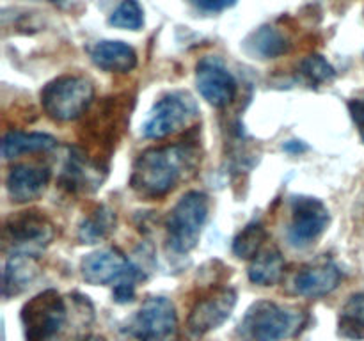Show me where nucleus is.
<instances>
[{
    "label": "nucleus",
    "mask_w": 364,
    "mask_h": 341,
    "mask_svg": "<svg viewBox=\"0 0 364 341\" xmlns=\"http://www.w3.org/2000/svg\"><path fill=\"white\" fill-rule=\"evenodd\" d=\"M80 270L85 283L92 284V286L137 279V270L132 266L127 256L117 249H102V251L85 256Z\"/></svg>",
    "instance_id": "11"
},
{
    "label": "nucleus",
    "mask_w": 364,
    "mask_h": 341,
    "mask_svg": "<svg viewBox=\"0 0 364 341\" xmlns=\"http://www.w3.org/2000/svg\"><path fill=\"white\" fill-rule=\"evenodd\" d=\"M198 162V153L192 146L173 144L151 148L139 155L132 170L130 185L144 197H164L178 187L185 174Z\"/></svg>",
    "instance_id": "2"
},
{
    "label": "nucleus",
    "mask_w": 364,
    "mask_h": 341,
    "mask_svg": "<svg viewBox=\"0 0 364 341\" xmlns=\"http://www.w3.org/2000/svg\"><path fill=\"white\" fill-rule=\"evenodd\" d=\"M134 295H135V279L121 281V283H117L116 288H114V301L119 302V304L134 301Z\"/></svg>",
    "instance_id": "25"
},
{
    "label": "nucleus",
    "mask_w": 364,
    "mask_h": 341,
    "mask_svg": "<svg viewBox=\"0 0 364 341\" xmlns=\"http://www.w3.org/2000/svg\"><path fill=\"white\" fill-rule=\"evenodd\" d=\"M196 85L203 98L213 107H226L237 96V82L215 57H205L196 70Z\"/></svg>",
    "instance_id": "12"
},
{
    "label": "nucleus",
    "mask_w": 364,
    "mask_h": 341,
    "mask_svg": "<svg viewBox=\"0 0 364 341\" xmlns=\"http://www.w3.org/2000/svg\"><path fill=\"white\" fill-rule=\"evenodd\" d=\"M109 123H112V119H105V117H103V114H100V112H98V116H96V119L92 121V124H96L98 128L105 126V124H109ZM95 137L98 139V142H100V139H102V141H107V142H114L116 141V131H112V130L107 131L105 128H102V130L95 131Z\"/></svg>",
    "instance_id": "28"
},
{
    "label": "nucleus",
    "mask_w": 364,
    "mask_h": 341,
    "mask_svg": "<svg viewBox=\"0 0 364 341\" xmlns=\"http://www.w3.org/2000/svg\"><path fill=\"white\" fill-rule=\"evenodd\" d=\"M329 224V210L316 197H295L291 202L290 242L297 247L313 244Z\"/></svg>",
    "instance_id": "10"
},
{
    "label": "nucleus",
    "mask_w": 364,
    "mask_h": 341,
    "mask_svg": "<svg viewBox=\"0 0 364 341\" xmlns=\"http://www.w3.org/2000/svg\"><path fill=\"white\" fill-rule=\"evenodd\" d=\"M52 4H55L57 7H63V9H66V7H70L71 4H75L77 0H50Z\"/></svg>",
    "instance_id": "29"
},
{
    "label": "nucleus",
    "mask_w": 364,
    "mask_h": 341,
    "mask_svg": "<svg viewBox=\"0 0 364 341\" xmlns=\"http://www.w3.org/2000/svg\"><path fill=\"white\" fill-rule=\"evenodd\" d=\"M267 240L265 227L259 222H252L245 226L238 233V237L233 242L235 256L244 259H252L259 254V249L263 247V242Z\"/></svg>",
    "instance_id": "22"
},
{
    "label": "nucleus",
    "mask_w": 364,
    "mask_h": 341,
    "mask_svg": "<svg viewBox=\"0 0 364 341\" xmlns=\"http://www.w3.org/2000/svg\"><path fill=\"white\" fill-rule=\"evenodd\" d=\"M137 341H178V316L166 297H151L142 304L130 325Z\"/></svg>",
    "instance_id": "7"
},
{
    "label": "nucleus",
    "mask_w": 364,
    "mask_h": 341,
    "mask_svg": "<svg viewBox=\"0 0 364 341\" xmlns=\"http://www.w3.org/2000/svg\"><path fill=\"white\" fill-rule=\"evenodd\" d=\"M237 305V291L233 288H217L198 298L187 320V329L199 337L223 325Z\"/></svg>",
    "instance_id": "9"
},
{
    "label": "nucleus",
    "mask_w": 364,
    "mask_h": 341,
    "mask_svg": "<svg viewBox=\"0 0 364 341\" xmlns=\"http://www.w3.org/2000/svg\"><path fill=\"white\" fill-rule=\"evenodd\" d=\"M341 272L333 261H320L304 266L294 281L295 291L302 297H323L338 288Z\"/></svg>",
    "instance_id": "14"
},
{
    "label": "nucleus",
    "mask_w": 364,
    "mask_h": 341,
    "mask_svg": "<svg viewBox=\"0 0 364 341\" xmlns=\"http://www.w3.org/2000/svg\"><path fill=\"white\" fill-rule=\"evenodd\" d=\"M53 226L43 213L20 212L9 217L4 227L6 247H13L16 254H31L45 249L53 240Z\"/></svg>",
    "instance_id": "8"
},
{
    "label": "nucleus",
    "mask_w": 364,
    "mask_h": 341,
    "mask_svg": "<svg viewBox=\"0 0 364 341\" xmlns=\"http://www.w3.org/2000/svg\"><path fill=\"white\" fill-rule=\"evenodd\" d=\"M39 274V265L34 256L31 254H13L7 261L6 270H4L2 281V295L11 297L27 290Z\"/></svg>",
    "instance_id": "16"
},
{
    "label": "nucleus",
    "mask_w": 364,
    "mask_h": 341,
    "mask_svg": "<svg viewBox=\"0 0 364 341\" xmlns=\"http://www.w3.org/2000/svg\"><path fill=\"white\" fill-rule=\"evenodd\" d=\"M95 98L91 82L77 75H66L50 82L41 92V105L46 116L59 123H68L84 116Z\"/></svg>",
    "instance_id": "3"
},
{
    "label": "nucleus",
    "mask_w": 364,
    "mask_h": 341,
    "mask_svg": "<svg viewBox=\"0 0 364 341\" xmlns=\"http://www.w3.org/2000/svg\"><path fill=\"white\" fill-rule=\"evenodd\" d=\"M85 341H105V340H103V337H87Z\"/></svg>",
    "instance_id": "30"
},
{
    "label": "nucleus",
    "mask_w": 364,
    "mask_h": 341,
    "mask_svg": "<svg viewBox=\"0 0 364 341\" xmlns=\"http://www.w3.org/2000/svg\"><path fill=\"white\" fill-rule=\"evenodd\" d=\"M116 227V212L107 206H98L78 227V240L82 244H98L105 240Z\"/></svg>",
    "instance_id": "20"
},
{
    "label": "nucleus",
    "mask_w": 364,
    "mask_h": 341,
    "mask_svg": "<svg viewBox=\"0 0 364 341\" xmlns=\"http://www.w3.org/2000/svg\"><path fill=\"white\" fill-rule=\"evenodd\" d=\"M91 60L109 73H128L137 66V53L123 41H100L89 50Z\"/></svg>",
    "instance_id": "15"
},
{
    "label": "nucleus",
    "mask_w": 364,
    "mask_h": 341,
    "mask_svg": "<svg viewBox=\"0 0 364 341\" xmlns=\"http://www.w3.org/2000/svg\"><path fill=\"white\" fill-rule=\"evenodd\" d=\"M304 313L276 302H256L245 315L242 329L252 341H284L299 332Z\"/></svg>",
    "instance_id": "4"
},
{
    "label": "nucleus",
    "mask_w": 364,
    "mask_h": 341,
    "mask_svg": "<svg viewBox=\"0 0 364 341\" xmlns=\"http://www.w3.org/2000/svg\"><path fill=\"white\" fill-rule=\"evenodd\" d=\"M338 334L350 341L364 340V291L352 295L341 308Z\"/></svg>",
    "instance_id": "21"
},
{
    "label": "nucleus",
    "mask_w": 364,
    "mask_h": 341,
    "mask_svg": "<svg viewBox=\"0 0 364 341\" xmlns=\"http://www.w3.org/2000/svg\"><path fill=\"white\" fill-rule=\"evenodd\" d=\"M210 201L203 192H188L176 202L167 219L169 245L176 252H188L198 245L199 234L208 219Z\"/></svg>",
    "instance_id": "5"
},
{
    "label": "nucleus",
    "mask_w": 364,
    "mask_h": 341,
    "mask_svg": "<svg viewBox=\"0 0 364 341\" xmlns=\"http://www.w3.org/2000/svg\"><path fill=\"white\" fill-rule=\"evenodd\" d=\"M249 279L259 286H274L284 274V258L277 249H265L249 265Z\"/></svg>",
    "instance_id": "19"
},
{
    "label": "nucleus",
    "mask_w": 364,
    "mask_h": 341,
    "mask_svg": "<svg viewBox=\"0 0 364 341\" xmlns=\"http://www.w3.org/2000/svg\"><path fill=\"white\" fill-rule=\"evenodd\" d=\"M244 46L251 55H258L262 59H276L290 50V41L277 28L265 25L252 32L245 39Z\"/></svg>",
    "instance_id": "18"
},
{
    "label": "nucleus",
    "mask_w": 364,
    "mask_h": 341,
    "mask_svg": "<svg viewBox=\"0 0 364 341\" xmlns=\"http://www.w3.org/2000/svg\"><path fill=\"white\" fill-rule=\"evenodd\" d=\"M27 341H85L92 322L87 297H63L55 290L36 295L21 309Z\"/></svg>",
    "instance_id": "1"
},
{
    "label": "nucleus",
    "mask_w": 364,
    "mask_h": 341,
    "mask_svg": "<svg viewBox=\"0 0 364 341\" xmlns=\"http://www.w3.org/2000/svg\"><path fill=\"white\" fill-rule=\"evenodd\" d=\"M198 117V105L185 92H173L153 105L142 124V134L148 139H164L178 134L194 123Z\"/></svg>",
    "instance_id": "6"
},
{
    "label": "nucleus",
    "mask_w": 364,
    "mask_h": 341,
    "mask_svg": "<svg viewBox=\"0 0 364 341\" xmlns=\"http://www.w3.org/2000/svg\"><path fill=\"white\" fill-rule=\"evenodd\" d=\"M188 2L194 4L198 9L206 11V13H217V11H224L235 6L237 0H188Z\"/></svg>",
    "instance_id": "26"
},
{
    "label": "nucleus",
    "mask_w": 364,
    "mask_h": 341,
    "mask_svg": "<svg viewBox=\"0 0 364 341\" xmlns=\"http://www.w3.org/2000/svg\"><path fill=\"white\" fill-rule=\"evenodd\" d=\"M50 181L46 167L14 166L6 178V187L11 199L16 202H28L41 197Z\"/></svg>",
    "instance_id": "13"
},
{
    "label": "nucleus",
    "mask_w": 364,
    "mask_h": 341,
    "mask_svg": "<svg viewBox=\"0 0 364 341\" xmlns=\"http://www.w3.org/2000/svg\"><path fill=\"white\" fill-rule=\"evenodd\" d=\"M301 73L308 78L311 84H329L334 77H336V71L334 67L323 59L322 55H308L301 63Z\"/></svg>",
    "instance_id": "24"
},
{
    "label": "nucleus",
    "mask_w": 364,
    "mask_h": 341,
    "mask_svg": "<svg viewBox=\"0 0 364 341\" xmlns=\"http://www.w3.org/2000/svg\"><path fill=\"white\" fill-rule=\"evenodd\" d=\"M57 141L46 134H25V131H7L2 139V156L13 160L25 153L50 151L55 148Z\"/></svg>",
    "instance_id": "17"
},
{
    "label": "nucleus",
    "mask_w": 364,
    "mask_h": 341,
    "mask_svg": "<svg viewBox=\"0 0 364 341\" xmlns=\"http://www.w3.org/2000/svg\"><path fill=\"white\" fill-rule=\"evenodd\" d=\"M109 23L116 28L139 31L144 25V16H142V9L137 0H123L109 18Z\"/></svg>",
    "instance_id": "23"
},
{
    "label": "nucleus",
    "mask_w": 364,
    "mask_h": 341,
    "mask_svg": "<svg viewBox=\"0 0 364 341\" xmlns=\"http://www.w3.org/2000/svg\"><path fill=\"white\" fill-rule=\"evenodd\" d=\"M348 110H350L354 123L358 124V130L364 142V99H352L348 103Z\"/></svg>",
    "instance_id": "27"
}]
</instances>
